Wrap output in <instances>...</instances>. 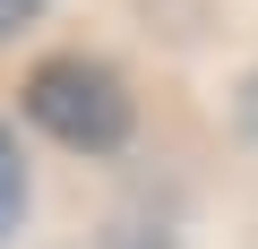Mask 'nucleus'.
I'll use <instances>...</instances> for the list:
<instances>
[{"label":"nucleus","mask_w":258,"mask_h":249,"mask_svg":"<svg viewBox=\"0 0 258 249\" xmlns=\"http://www.w3.org/2000/svg\"><path fill=\"white\" fill-rule=\"evenodd\" d=\"M26 112L43 120L60 146H86V155H112V146L129 138V95H120V77H112L103 60H86V52L43 60V69L26 77Z\"/></svg>","instance_id":"f257e3e1"},{"label":"nucleus","mask_w":258,"mask_h":249,"mask_svg":"<svg viewBox=\"0 0 258 249\" xmlns=\"http://www.w3.org/2000/svg\"><path fill=\"white\" fill-rule=\"evenodd\" d=\"M18 215H26V163H18V138L0 129V240L18 232Z\"/></svg>","instance_id":"f03ea898"},{"label":"nucleus","mask_w":258,"mask_h":249,"mask_svg":"<svg viewBox=\"0 0 258 249\" xmlns=\"http://www.w3.org/2000/svg\"><path fill=\"white\" fill-rule=\"evenodd\" d=\"M35 9H43V0H0V35H18V26H35Z\"/></svg>","instance_id":"7ed1b4c3"}]
</instances>
